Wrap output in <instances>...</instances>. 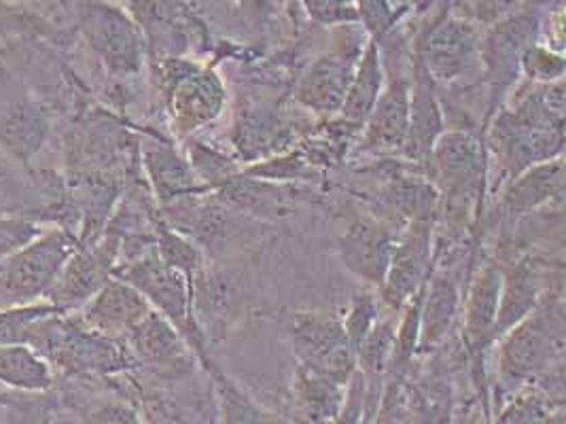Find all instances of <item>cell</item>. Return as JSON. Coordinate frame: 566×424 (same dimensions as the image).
I'll return each instance as SVG.
<instances>
[{"label": "cell", "instance_id": "1", "mask_svg": "<svg viewBox=\"0 0 566 424\" xmlns=\"http://www.w3.org/2000/svg\"><path fill=\"white\" fill-rule=\"evenodd\" d=\"M490 149L510 179L526 168L560 158L565 149V80L533 83L512 108H499L492 117Z\"/></svg>", "mask_w": 566, "mask_h": 424}, {"label": "cell", "instance_id": "2", "mask_svg": "<svg viewBox=\"0 0 566 424\" xmlns=\"http://www.w3.org/2000/svg\"><path fill=\"white\" fill-rule=\"evenodd\" d=\"M113 276L129 283L154 310L168 318L207 370L212 363L208 357L207 336L191 312V283L179 269L166 264L157 248L151 246L126 264L115 265Z\"/></svg>", "mask_w": 566, "mask_h": 424}, {"label": "cell", "instance_id": "3", "mask_svg": "<svg viewBox=\"0 0 566 424\" xmlns=\"http://www.w3.org/2000/svg\"><path fill=\"white\" fill-rule=\"evenodd\" d=\"M563 308H537L501 338L499 378L505 386L535 382L554 365H563Z\"/></svg>", "mask_w": 566, "mask_h": 424}, {"label": "cell", "instance_id": "4", "mask_svg": "<svg viewBox=\"0 0 566 424\" xmlns=\"http://www.w3.org/2000/svg\"><path fill=\"white\" fill-rule=\"evenodd\" d=\"M284 333L300 365L346 386L357 371V348L348 340L342 317L297 310L284 320Z\"/></svg>", "mask_w": 566, "mask_h": 424}, {"label": "cell", "instance_id": "5", "mask_svg": "<svg viewBox=\"0 0 566 424\" xmlns=\"http://www.w3.org/2000/svg\"><path fill=\"white\" fill-rule=\"evenodd\" d=\"M77 24L90 50L113 77H134L143 71L147 45L128 11L106 0H78Z\"/></svg>", "mask_w": 566, "mask_h": 424}, {"label": "cell", "instance_id": "6", "mask_svg": "<svg viewBox=\"0 0 566 424\" xmlns=\"http://www.w3.org/2000/svg\"><path fill=\"white\" fill-rule=\"evenodd\" d=\"M433 187L454 216L480 200L486 179V149L480 136L443 130L427 161Z\"/></svg>", "mask_w": 566, "mask_h": 424}, {"label": "cell", "instance_id": "7", "mask_svg": "<svg viewBox=\"0 0 566 424\" xmlns=\"http://www.w3.org/2000/svg\"><path fill=\"white\" fill-rule=\"evenodd\" d=\"M78 248L77 240L64 230L43 232L0 267V299L24 306L48 295L62 267Z\"/></svg>", "mask_w": 566, "mask_h": 424}, {"label": "cell", "instance_id": "8", "mask_svg": "<svg viewBox=\"0 0 566 424\" xmlns=\"http://www.w3.org/2000/svg\"><path fill=\"white\" fill-rule=\"evenodd\" d=\"M539 15L531 11L510 13L507 18L490 24L482 34V71L489 85V113L484 126H489L490 117L503 106L522 77V55L539 41Z\"/></svg>", "mask_w": 566, "mask_h": 424}, {"label": "cell", "instance_id": "9", "mask_svg": "<svg viewBox=\"0 0 566 424\" xmlns=\"http://www.w3.org/2000/svg\"><path fill=\"white\" fill-rule=\"evenodd\" d=\"M478 26L446 9L418 36L413 52L420 55L436 85H454L482 71V32Z\"/></svg>", "mask_w": 566, "mask_h": 424}, {"label": "cell", "instance_id": "10", "mask_svg": "<svg viewBox=\"0 0 566 424\" xmlns=\"http://www.w3.org/2000/svg\"><path fill=\"white\" fill-rule=\"evenodd\" d=\"M124 7L155 62L208 50L207 26L180 0H124Z\"/></svg>", "mask_w": 566, "mask_h": 424}, {"label": "cell", "instance_id": "11", "mask_svg": "<svg viewBox=\"0 0 566 424\" xmlns=\"http://www.w3.org/2000/svg\"><path fill=\"white\" fill-rule=\"evenodd\" d=\"M164 98L172 130L189 136L221 117L228 105V87L214 68L193 62L164 92Z\"/></svg>", "mask_w": 566, "mask_h": 424}, {"label": "cell", "instance_id": "12", "mask_svg": "<svg viewBox=\"0 0 566 424\" xmlns=\"http://www.w3.org/2000/svg\"><path fill=\"white\" fill-rule=\"evenodd\" d=\"M119 251L122 239L113 232H108L101 242L92 246H78L62 267L52 289L48 292L50 304L60 312L81 308L87 299H92L101 292L106 280L113 276V269L119 259Z\"/></svg>", "mask_w": 566, "mask_h": 424}, {"label": "cell", "instance_id": "13", "mask_svg": "<svg viewBox=\"0 0 566 424\" xmlns=\"http://www.w3.org/2000/svg\"><path fill=\"white\" fill-rule=\"evenodd\" d=\"M433 223L431 219H412L403 236L395 242L380 297L390 312H401L403 306L422 289L431 274Z\"/></svg>", "mask_w": 566, "mask_h": 424}, {"label": "cell", "instance_id": "14", "mask_svg": "<svg viewBox=\"0 0 566 424\" xmlns=\"http://www.w3.org/2000/svg\"><path fill=\"white\" fill-rule=\"evenodd\" d=\"M397 239L374 216L350 219L335 239V251L344 269L363 285L378 289L385 283Z\"/></svg>", "mask_w": 566, "mask_h": 424}, {"label": "cell", "instance_id": "15", "mask_svg": "<svg viewBox=\"0 0 566 424\" xmlns=\"http://www.w3.org/2000/svg\"><path fill=\"white\" fill-rule=\"evenodd\" d=\"M242 276L230 267L200 265L191 280V312L205 336L221 340L247 306Z\"/></svg>", "mask_w": 566, "mask_h": 424}, {"label": "cell", "instance_id": "16", "mask_svg": "<svg viewBox=\"0 0 566 424\" xmlns=\"http://www.w3.org/2000/svg\"><path fill=\"white\" fill-rule=\"evenodd\" d=\"M365 45L337 47L332 53L318 55L295 85L297 105L318 115L339 113L348 85L355 75L360 52Z\"/></svg>", "mask_w": 566, "mask_h": 424}, {"label": "cell", "instance_id": "17", "mask_svg": "<svg viewBox=\"0 0 566 424\" xmlns=\"http://www.w3.org/2000/svg\"><path fill=\"white\" fill-rule=\"evenodd\" d=\"M503 272L496 264H486L471 280V287L464 297L463 342L467 354L473 363L475 378L484 382V354L492 342V329L501 299Z\"/></svg>", "mask_w": 566, "mask_h": 424}, {"label": "cell", "instance_id": "18", "mask_svg": "<svg viewBox=\"0 0 566 424\" xmlns=\"http://www.w3.org/2000/svg\"><path fill=\"white\" fill-rule=\"evenodd\" d=\"M410 124V80L392 77L385 83L376 105L363 124L359 151L365 156H387L401 151Z\"/></svg>", "mask_w": 566, "mask_h": 424}, {"label": "cell", "instance_id": "19", "mask_svg": "<svg viewBox=\"0 0 566 424\" xmlns=\"http://www.w3.org/2000/svg\"><path fill=\"white\" fill-rule=\"evenodd\" d=\"M446 130L443 108L438 98V85L424 68L420 55L413 52V73L410 80V124L401 153L416 166H427L433 145Z\"/></svg>", "mask_w": 566, "mask_h": 424}, {"label": "cell", "instance_id": "20", "mask_svg": "<svg viewBox=\"0 0 566 424\" xmlns=\"http://www.w3.org/2000/svg\"><path fill=\"white\" fill-rule=\"evenodd\" d=\"M81 308V322L113 340H124L132 327L154 310L140 293L117 276H111L103 289Z\"/></svg>", "mask_w": 566, "mask_h": 424}, {"label": "cell", "instance_id": "21", "mask_svg": "<svg viewBox=\"0 0 566 424\" xmlns=\"http://www.w3.org/2000/svg\"><path fill=\"white\" fill-rule=\"evenodd\" d=\"M459 312H461L459 280L448 272H431L420 295L418 354H429L448 340Z\"/></svg>", "mask_w": 566, "mask_h": 424}, {"label": "cell", "instance_id": "22", "mask_svg": "<svg viewBox=\"0 0 566 424\" xmlns=\"http://www.w3.org/2000/svg\"><path fill=\"white\" fill-rule=\"evenodd\" d=\"M565 195V159H547L526 168L510 181L503 191L501 209L515 221L543 204L563 200Z\"/></svg>", "mask_w": 566, "mask_h": 424}, {"label": "cell", "instance_id": "23", "mask_svg": "<svg viewBox=\"0 0 566 424\" xmlns=\"http://www.w3.org/2000/svg\"><path fill=\"white\" fill-rule=\"evenodd\" d=\"M132 361L147 368H177L189 354V346L179 329L151 310L138 325L132 327L124 338Z\"/></svg>", "mask_w": 566, "mask_h": 424}, {"label": "cell", "instance_id": "24", "mask_svg": "<svg viewBox=\"0 0 566 424\" xmlns=\"http://www.w3.org/2000/svg\"><path fill=\"white\" fill-rule=\"evenodd\" d=\"M143 166L159 204L210 191L193 172L189 159L182 158L172 145L151 142L149 147H145Z\"/></svg>", "mask_w": 566, "mask_h": 424}, {"label": "cell", "instance_id": "25", "mask_svg": "<svg viewBox=\"0 0 566 424\" xmlns=\"http://www.w3.org/2000/svg\"><path fill=\"white\" fill-rule=\"evenodd\" d=\"M346 386L297 363L293 375V416L297 423H337Z\"/></svg>", "mask_w": 566, "mask_h": 424}, {"label": "cell", "instance_id": "26", "mask_svg": "<svg viewBox=\"0 0 566 424\" xmlns=\"http://www.w3.org/2000/svg\"><path fill=\"white\" fill-rule=\"evenodd\" d=\"M385 83H387V75H385L380 43H376L374 39H367V43L360 52L353 81L348 85L346 98L339 108L342 121H346L355 128H363V124L376 105Z\"/></svg>", "mask_w": 566, "mask_h": 424}, {"label": "cell", "instance_id": "27", "mask_svg": "<svg viewBox=\"0 0 566 424\" xmlns=\"http://www.w3.org/2000/svg\"><path fill=\"white\" fill-rule=\"evenodd\" d=\"M503 285L496 320L492 329V342H499L520 320L528 317L539 304L541 287L533 267L528 264H514L501 267Z\"/></svg>", "mask_w": 566, "mask_h": 424}, {"label": "cell", "instance_id": "28", "mask_svg": "<svg viewBox=\"0 0 566 424\" xmlns=\"http://www.w3.org/2000/svg\"><path fill=\"white\" fill-rule=\"evenodd\" d=\"M214 193L235 211L244 212L247 216H253L259 221L283 219L291 212V200L283 187L272 186L265 179L247 177L242 174V170L232 181L219 187Z\"/></svg>", "mask_w": 566, "mask_h": 424}, {"label": "cell", "instance_id": "29", "mask_svg": "<svg viewBox=\"0 0 566 424\" xmlns=\"http://www.w3.org/2000/svg\"><path fill=\"white\" fill-rule=\"evenodd\" d=\"M48 117L32 103H13L0 115V147L13 158L28 161L48 138Z\"/></svg>", "mask_w": 566, "mask_h": 424}, {"label": "cell", "instance_id": "30", "mask_svg": "<svg viewBox=\"0 0 566 424\" xmlns=\"http://www.w3.org/2000/svg\"><path fill=\"white\" fill-rule=\"evenodd\" d=\"M233 142L242 158H261L270 151H281V145L284 147L289 142V130L270 110L253 106L242 110V115L238 117L233 128Z\"/></svg>", "mask_w": 566, "mask_h": 424}, {"label": "cell", "instance_id": "31", "mask_svg": "<svg viewBox=\"0 0 566 424\" xmlns=\"http://www.w3.org/2000/svg\"><path fill=\"white\" fill-rule=\"evenodd\" d=\"M0 382L18 391L52 389V363L28 344L0 346Z\"/></svg>", "mask_w": 566, "mask_h": 424}, {"label": "cell", "instance_id": "32", "mask_svg": "<svg viewBox=\"0 0 566 424\" xmlns=\"http://www.w3.org/2000/svg\"><path fill=\"white\" fill-rule=\"evenodd\" d=\"M207 371L214 384L219 416L223 423H276L279 421V418H270V414L261 410L258 403L240 389L235 380L219 370L214 361L208 365Z\"/></svg>", "mask_w": 566, "mask_h": 424}, {"label": "cell", "instance_id": "33", "mask_svg": "<svg viewBox=\"0 0 566 424\" xmlns=\"http://www.w3.org/2000/svg\"><path fill=\"white\" fill-rule=\"evenodd\" d=\"M155 248L159 253V257L179 269L180 274L191 283L196 272L200 269V265L205 264L202 259V251L200 246L191 239H187L185 234H180L177 230H172L161 214L154 216Z\"/></svg>", "mask_w": 566, "mask_h": 424}, {"label": "cell", "instance_id": "34", "mask_svg": "<svg viewBox=\"0 0 566 424\" xmlns=\"http://www.w3.org/2000/svg\"><path fill=\"white\" fill-rule=\"evenodd\" d=\"M57 312L53 304H39V306H11L9 310L0 312V346L30 344V338L43 318L52 317Z\"/></svg>", "mask_w": 566, "mask_h": 424}, {"label": "cell", "instance_id": "35", "mask_svg": "<svg viewBox=\"0 0 566 424\" xmlns=\"http://www.w3.org/2000/svg\"><path fill=\"white\" fill-rule=\"evenodd\" d=\"M242 174L265 181H302L316 177L314 161L306 153H281L279 158L255 161L242 168Z\"/></svg>", "mask_w": 566, "mask_h": 424}, {"label": "cell", "instance_id": "36", "mask_svg": "<svg viewBox=\"0 0 566 424\" xmlns=\"http://www.w3.org/2000/svg\"><path fill=\"white\" fill-rule=\"evenodd\" d=\"M189 163H191L193 172L198 174V179L210 191H217L219 187L232 181L235 174H240V170H238V166L233 163L232 159L226 158L223 153H219L217 149H210L202 142H191Z\"/></svg>", "mask_w": 566, "mask_h": 424}, {"label": "cell", "instance_id": "37", "mask_svg": "<svg viewBox=\"0 0 566 424\" xmlns=\"http://www.w3.org/2000/svg\"><path fill=\"white\" fill-rule=\"evenodd\" d=\"M520 71L522 77H526L531 83H554L565 80V55L537 41L522 55Z\"/></svg>", "mask_w": 566, "mask_h": 424}, {"label": "cell", "instance_id": "38", "mask_svg": "<svg viewBox=\"0 0 566 424\" xmlns=\"http://www.w3.org/2000/svg\"><path fill=\"white\" fill-rule=\"evenodd\" d=\"M378 318H380V301L376 293L363 289L350 297L346 315L342 317V325L355 348L363 342V338L369 333V329L376 325Z\"/></svg>", "mask_w": 566, "mask_h": 424}, {"label": "cell", "instance_id": "39", "mask_svg": "<svg viewBox=\"0 0 566 424\" xmlns=\"http://www.w3.org/2000/svg\"><path fill=\"white\" fill-rule=\"evenodd\" d=\"M359 22L367 36L376 43H382L388 32L399 22V11L390 4V0H353Z\"/></svg>", "mask_w": 566, "mask_h": 424}, {"label": "cell", "instance_id": "40", "mask_svg": "<svg viewBox=\"0 0 566 424\" xmlns=\"http://www.w3.org/2000/svg\"><path fill=\"white\" fill-rule=\"evenodd\" d=\"M310 20L321 26L357 24L359 15L353 0H302Z\"/></svg>", "mask_w": 566, "mask_h": 424}, {"label": "cell", "instance_id": "41", "mask_svg": "<svg viewBox=\"0 0 566 424\" xmlns=\"http://www.w3.org/2000/svg\"><path fill=\"white\" fill-rule=\"evenodd\" d=\"M520 0H454L452 13L475 24H494L512 13Z\"/></svg>", "mask_w": 566, "mask_h": 424}, {"label": "cell", "instance_id": "42", "mask_svg": "<svg viewBox=\"0 0 566 424\" xmlns=\"http://www.w3.org/2000/svg\"><path fill=\"white\" fill-rule=\"evenodd\" d=\"M41 234L43 230L39 225L24 219H0V264L13 257Z\"/></svg>", "mask_w": 566, "mask_h": 424}, {"label": "cell", "instance_id": "43", "mask_svg": "<svg viewBox=\"0 0 566 424\" xmlns=\"http://www.w3.org/2000/svg\"><path fill=\"white\" fill-rule=\"evenodd\" d=\"M549 410L537 395L512 399V403L501 412L499 423H547Z\"/></svg>", "mask_w": 566, "mask_h": 424}, {"label": "cell", "instance_id": "44", "mask_svg": "<svg viewBox=\"0 0 566 424\" xmlns=\"http://www.w3.org/2000/svg\"><path fill=\"white\" fill-rule=\"evenodd\" d=\"M92 421H104V423H136V412L129 407H119V405H111L104 407L101 412H96L92 416Z\"/></svg>", "mask_w": 566, "mask_h": 424}, {"label": "cell", "instance_id": "45", "mask_svg": "<svg viewBox=\"0 0 566 424\" xmlns=\"http://www.w3.org/2000/svg\"><path fill=\"white\" fill-rule=\"evenodd\" d=\"M0 267H2V264H0Z\"/></svg>", "mask_w": 566, "mask_h": 424}]
</instances>
